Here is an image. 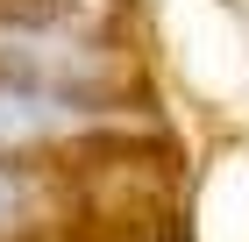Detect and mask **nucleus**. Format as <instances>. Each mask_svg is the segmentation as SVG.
I'll return each mask as SVG.
<instances>
[{"label":"nucleus","mask_w":249,"mask_h":242,"mask_svg":"<svg viewBox=\"0 0 249 242\" xmlns=\"http://www.w3.org/2000/svg\"><path fill=\"white\" fill-rule=\"evenodd\" d=\"M0 72L78 100L142 107V64L114 36V21L57 7V0H0Z\"/></svg>","instance_id":"1"},{"label":"nucleus","mask_w":249,"mask_h":242,"mask_svg":"<svg viewBox=\"0 0 249 242\" xmlns=\"http://www.w3.org/2000/svg\"><path fill=\"white\" fill-rule=\"evenodd\" d=\"M100 164L107 157H93V164H21V157H0V242H71V235H86Z\"/></svg>","instance_id":"3"},{"label":"nucleus","mask_w":249,"mask_h":242,"mask_svg":"<svg viewBox=\"0 0 249 242\" xmlns=\"http://www.w3.org/2000/svg\"><path fill=\"white\" fill-rule=\"evenodd\" d=\"M142 129H150V107L78 100V93L0 72V157H21V164H93V157L135 149Z\"/></svg>","instance_id":"2"}]
</instances>
